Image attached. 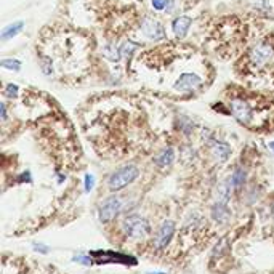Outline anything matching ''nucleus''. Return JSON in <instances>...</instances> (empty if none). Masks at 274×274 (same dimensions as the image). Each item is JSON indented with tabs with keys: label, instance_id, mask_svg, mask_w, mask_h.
<instances>
[{
	"label": "nucleus",
	"instance_id": "b1692460",
	"mask_svg": "<svg viewBox=\"0 0 274 274\" xmlns=\"http://www.w3.org/2000/svg\"><path fill=\"white\" fill-rule=\"evenodd\" d=\"M182 130L184 131L186 135H189L191 133V130H193V124H191V120L189 119H183L182 120Z\"/></svg>",
	"mask_w": 274,
	"mask_h": 274
},
{
	"label": "nucleus",
	"instance_id": "c756f323",
	"mask_svg": "<svg viewBox=\"0 0 274 274\" xmlns=\"http://www.w3.org/2000/svg\"><path fill=\"white\" fill-rule=\"evenodd\" d=\"M271 215H273V220H274V205H273V209H271Z\"/></svg>",
	"mask_w": 274,
	"mask_h": 274
},
{
	"label": "nucleus",
	"instance_id": "20e7f679",
	"mask_svg": "<svg viewBox=\"0 0 274 274\" xmlns=\"http://www.w3.org/2000/svg\"><path fill=\"white\" fill-rule=\"evenodd\" d=\"M140 32H141V36H145L146 39H149V40L167 39V32L164 29V26L159 23L157 19H152V18H145L141 21Z\"/></svg>",
	"mask_w": 274,
	"mask_h": 274
},
{
	"label": "nucleus",
	"instance_id": "dca6fc26",
	"mask_svg": "<svg viewBox=\"0 0 274 274\" xmlns=\"http://www.w3.org/2000/svg\"><path fill=\"white\" fill-rule=\"evenodd\" d=\"M24 23L23 21H16V23L7 26L5 29L2 31V39L3 40H8V39H13L15 36H18L21 31H23Z\"/></svg>",
	"mask_w": 274,
	"mask_h": 274
},
{
	"label": "nucleus",
	"instance_id": "9b49d317",
	"mask_svg": "<svg viewBox=\"0 0 274 274\" xmlns=\"http://www.w3.org/2000/svg\"><path fill=\"white\" fill-rule=\"evenodd\" d=\"M191 24H193V19H191L189 16H178V18L173 19L172 27H173V32H175V36H177V39H184V37L188 36Z\"/></svg>",
	"mask_w": 274,
	"mask_h": 274
},
{
	"label": "nucleus",
	"instance_id": "6ab92c4d",
	"mask_svg": "<svg viewBox=\"0 0 274 274\" xmlns=\"http://www.w3.org/2000/svg\"><path fill=\"white\" fill-rule=\"evenodd\" d=\"M0 64H2V68L10 69V71H19V69H21V61H19V59L3 58L2 61H0Z\"/></svg>",
	"mask_w": 274,
	"mask_h": 274
},
{
	"label": "nucleus",
	"instance_id": "39448f33",
	"mask_svg": "<svg viewBox=\"0 0 274 274\" xmlns=\"http://www.w3.org/2000/svg\"><path fill=\"white\" fill-rule=\"evenodd\" d=\"M229 109H231L233 117L237 120L239 124L242 125H249L252 117H254V111H252V106L247 101L240 100V98H236L231 103H229Z\"/></svg>",
	"mask_w": 274,
	"mask_h": 274
},
{
	"label": "nucleus",
	"instance_id": "6e6552de",
	"mask_svg": "<svg viewBox=\"0 0 274 274\" xmlns=\"http://www.w3.org/2000/svg\"><path fill=\"white\" fill-rule=\"evenodd\" d=\"M173 234H175V223L172 220H165V221L161 224V226H159L157 233L154 236V245H156V249H159V250L165 249L167 245L172 242Z\"/></svg>",
	"mask_w": 274,
	"mask_h": 274
},
{
	"label": "nucleus",
	"instance_id": "0eeeda50",
	"mask_svg": "<svg viewBox=\"0 0 274 274\" xmlns=\"http://www.w3.org/2000/svg\"><path fill=\"white\" fill-rule=\"evenodd\" d=\"M274 50L270 43H256V45L250 50V63L255 66H265L273 59Z\"/></svg>",
	"mask_w": 274,
	"mask_h": 274
},
{
	"label": "nucleus",
	"instance_id": "aec40b11",
	"mask_svg": "<svg viewBox=\"0 0 274 274\" xmlns=\"http://www.w3.org/2000/svg\"><path fill=\"white\" fill-rule=\"evenodd\" d=\"M40 69H42V73L45 75H52L53 66H52V59L48 56H42L40 58Z\"/></svg>",
	"mask_w": 274,
	"mask_h": 274
},
{
	"label": "nucleus",
	"instance_id": "1a4fd4ad",
	"mask_svg": "<svg viewBox=\"0 0 274 274\" xmlns=\"http://www.w3.org/2000/svg\"><path fill=\"white\" fill-rule=\"evenodd\" d=\"M210 149H212L213 157H215V161L218 162H226L229 156H231V146H229L226 141L213 140L210 145Z\"/></svg>",
	"mask_w": 274,
	"mask_h": 274
},
{
	"label": "nucleus",
	"instance_id": "f257e3e1",
	"mask_svg": "<svg viewBox=\"0 0 274 274\" xmlns=\"http://www.w3.org/2000/svg\"><path fill=\"white\" fill-rule=\"evenodd\" d=\"M140 175V170L136 165H133V164H128V165H124L117 168L116 172H112L111 175H109L108 178V188L111 191H120L124 188H127L128 184H131L135 182L136 178H138Z\"/></svg>",
	"mask_w": 274,
	"mask_h": 274
},
{
	"label": "nucleus",
	"instance_id": "f3484780",
	"mask_svg": "<svg viewBox=\"0 0 274 274\" xmlns=\"http://www.w3.org/2000/svg\"><path fill=\"white\" fill-rule=\"evenodd\" d=\"M228 247H229V242L226 237H223L220 242L215 244V247L212 250V258H221V256L228 252Z\"/></svg>",
	"mask_w": 274,
	"mask_h": 274
},
{
	"label": "nucleus",
	"instance_id": "5701e85b",
	"mask_svg": "<svg viewBox=\"0 0 274 274\" xmlns=\"http://www.w3.org/2000/svg\"><path fill=\"white\" fill-rule=\"evenodd\" d=\"M18 90H19V87H18V85L8 84V85H7V89H5V95L10 96V98H16V96H18Z\"/></svg>",
	"mask_w": 274,
	"mask_h": 274
},
{
	"label": "nucleus",
	"instance_id": "7ed1b4c3",
	"mask_svg": "<svg viewBox=\"0 0 274 274\" xmlns=\"http://www.w3.org/2000/svg\"><path fill=\"white\" fill-rule=\"evenodd\" d=\"M122 199L119 196H109L101 202L98 209V218L101 223H111L122 212Z\"/></svg>",
	"mask_w": 274,
	"mask_h": 274
},
{
	"label": "nucleus",
	"instance_id": "a878e982",
	"mask_svg": "<svg viewBox=\"0 0 274 274\" xmlns=\"http://www.w3.org/2000/svg\"><path fill=\"white\" fill-rule=\"evenodd\" d=\"M152 7H154V10H165V0H152Z\"/></svg>",
	"mask_w": 274,
	"mask_h": 274
},
{
	"label": "nucleus",
	"instance_id": "4be33fe9",
	"mask_svg": "<svg viewBox=\"0 0 274 274\" xmlns=\"http://www.w3.org/2000/svg\"><path fill=\"white\" fill-rule=\"evenodd\" d=\"M84 184H85V193H90V191L93 189V186H95V177L90 173H87L85 178H84Z\"/></svg>",
	"mask_w": 274,
	"mask_h": 274
},
{
	"label": "nucleus",
	"instance_id": "c85d7f7f",
	"mask_svg": "<svg viewBox=\"0 0 274 274\" xmlns=\"http://www.w3.org/2000/svg\"><path fill=\"white\" fill-rule=\"evenodd\" d=\"M270 149L274 152V141H271V143H270Z\"/></svg>",
	"mask_w": 274,
	"mask_h": 274
},
{
	"label": "nucleus",
	"instance_id": "a211bd4d",
	"mask_svg": "<svg viewBox=\"0 0 274 274\" xmlns=\"http://www.w3.org/2000/svg\"><path fill=\"white\" fill-rule=\"evenodd\" d=\"M138 48H140V43L131 42V40H125L122 45H120V52H122V56L130 58L131 55L135 53V50H138Z\"/></svg>",
	"mask_w": 274,
	"mask_h": 274
},
{
	"label": "nucleus",
	"instance_id": "9d476101",
	"mask_svg": "<svg viewBox=\"0 0 274 274\" xmlns=\"http://www.w3.org/2000/svg\"><path fill=\"white\" fill-rule=\"evenodd\" d=\"M210 215H212V220L218 224H228L229 220H231V210L228 209V205L218 204V202H215V204L212 205Z\"/></svg>",
	"mask_w": 274,
	"mask_h": 274
},
{
	"label": "nucleus",
	"instance_id": "4468645a",
	"mask_svg": "<svg viewBox=\"0 0 274 274\" xmlns=\"http://www.w3.org/2000/svg\"><path fill=\"white\" fill-rule=\"evenodd\" d=\"M229 183H231L233 189H240L245 183V180H247V172L242 168V167H237L234 168V172L231 173V177L228 178Z\"/></svg>",
	"mask_w": 274,
	"mask_h": 274
},
{
	"label": "nucleus",
	"instance_id": "cd10ccee",
	"mask_svg": "<svg viewBox=\"0 0 274 274\" xmlns=\"http://www.w3.org/2000/svg\"><path fill=\"white\" fill-rule=\"evenodd\" d=\"M0 111H2V120H7V106H5V103L0 105Z\"/></svg>",
	"mask_w": 274,
	"mask_h": 274
},
{
	"label": "nucleus",
	"instance_id": "ddd939ff",
	"mask_svg": "<svg viewBox=\"0 0 274 274\" xmlns=\"http://www.w3.org/2000/svg\"><path fill=\"white\" fill-rule=\"evenodd\" d=\"M231 191H233V186L229 183V180L223 182L221 184H218V188L215 191V202L228 205L229 199H231Z\"/></svg>",
	"mask_w": 274,
	"mask_h": 274
},
{
	"label": "nucleus",
	"instance_id": "412c9836",
	"mask_svg": "<svg viewBox=\"0 0 274 274\" xmlns=\"http://www.w3.org/2000/svg\"><path fill=\"white\" fill-rule=\"evenodd\" d=\"M73 261H77V263H80V265H85V266H89V265H91V258L89 255H85V254H77V255H74L73 256Z\"/></svg>",
	"mask_w": 274,
	"mask_h": 274
},
{
	"label": "nucleus",
	"instance_id": "2eb2a0df",
	"mask_svg": "<svg viewBox=\"0 0 274 274\" xmlns=\"http://www.w3.org/2000/svg\"><path fill=\"white\" fill-rule=\"evenodd\" d=\"M103 56L109 61L117 63L120 56H122V52H120V47H116L114 43H108V45L103 47Z\"/></svg>",
	"mask_w": 274,
	"mask_h": 274
},
{
	"label": "nucleus",
	"instance_id": "f03ea898",
	"mask_svg": "<svg viewBox=\"0 0 274 274\" xmlns=\"http://www.w3.org/2000/svg\"><path fill=\"white\" fill-rule=\"evenodd\" d=\"M122 231L125 236L133 239H141L146 237L151 233V224L141 215H128L122 221Z\"/></svg>",
	"mask_w": 274,
	"mask_h": 274
},
{
	"label": "nucleus",
	"instance_id": "f8f14e48",
	"mask_svg": "<svg viewBox=\"0 0 274 274\" xmlns=\"http://www.w3.org/2000/svg\"><path fill=\"white\" fill-rule=\"evenodd\" d=\"M175 161V151L173 147H164V149L159 152L154 157V164L159 168H167L173 164Z\"/></svg>",
	"mask_w": 274,
	"mask_h": 274
},
{
	"label": "nucleus",
	"instance_id": "423d86ee",
	"mask_svg": "<svg viewBox=\"0 0 274 274\" xmlns=\"http://www.w3.org/2000/svg\"><path fill=\"white\" fill-rule=\"evenodd\" d=\"M202 85V77L194 73H183L180 77L175 80L173 90H177L180 93H191L197 90Z\"/></svg>",
	"mask_w": 274,
	"mask_h": 274
},
{
	"label": "nucleus",
	"instance_id": "393cba45",
	"mask_svg": "<svg viewBox=\"0 0 274 274\" xmlns=\"http://www.w3.org/2000/svg\"><path fill=\"white\" fill-rule=\"evenodd\" d=\"M32 247H34L36 252H39V254H48V250H50V249H48V245H45V244H37V242L32 245Z\"/></svg>",
	"mask_w": 274,
	"mask_h": 274
},
{
	"label": "nucleus",
	"instance_id": "bb28decb",
	"mask_svg": "<svg viewBox=\"0 0 274 274\" xmlns=\"http://www.w3.org/2000/svg\"><path fill=\"white\" fill-rule=\"evenodd\" d=\"M173 7H175V0H165V10H167V13L172 12Z\"/></svg>",
	"mask_w": 274,
	"mask_h": 274
}]
</instances>
